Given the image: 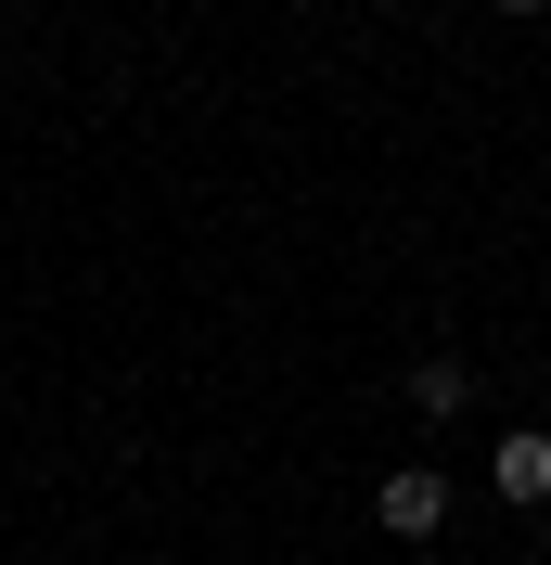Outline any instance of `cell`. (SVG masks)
<instances>
[{
    "instance_id": "cell-1",
    "label": "cell",
    "mask_w": 551,
    "mask_h": 565,
    "mask_svg": "<svg viewBox=\"0 0 551 565\" xmlns=\"http://www.w3.org/2000/svg\"><path fill=\"white\" fill-rule=\"evenodd\" d=\"M372 527L385 540H449V476L436 462H398V476L372 489Z\"/></svg>"
},
{
    "instance_id": "cell-2",
    "label": "cell",
    "mask_w": 551,
    "mask_h": 565,
    "mask_svg": "<svg viewBox=\"0 0 551 565\" xmlns=\"http://www.w3.org/2000/svg\"><path fill=\"white\" fill-rule=\"evenodd\" d=\"M487 489L514 501V514H539V501H551V437H539V424H514V437L487 450Z\"/></svg>"
},
{
    "instance_id": "cell-3",
    "label": "cell",
    "mask_w": 551,
    "mask_h": 565,
    "mask_svg": "<svg viewBox=\"0 0 551 565\" xmlns=\"http://www.w3.org/2000/svg\"><path fill=\"white\" fill-rule=\"evenodd\" d=\"M411 412H423V424H449V412H475V360H449V348H423V360H411Z\"/></svg>"
},
{
    "instance_id": "cell-4",
    "label": "cell",
    "mask_w": 551,
    "mask_h": 565,
    "mask_svg": "<svg viewBox=\"0 0 551 565\" xmlns=\"http://www.w3.org/2000/svg\"><path fill=\"white\" fill-rule=\"evenodd\" d=\"M500 13H551V0H500Z\"/></svg>"
}]
</instances>
